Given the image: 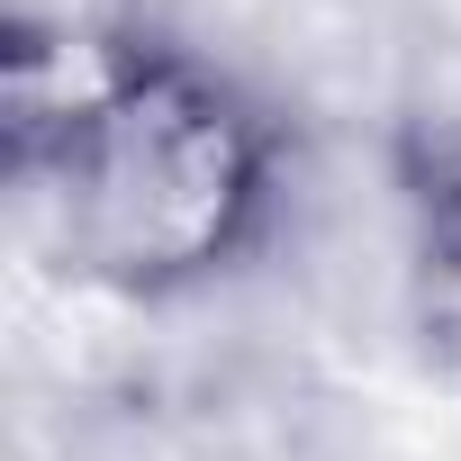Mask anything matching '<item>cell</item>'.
<instances>
[{
    "label": "cell",
    "mask_w": 461,
    "mask_h": 461,
    "mask_svg": "<svg viewBox=\"0 0 461 461\" xmlns=\"http://www.w3.org/2000/svg\"><path fill=\"white\" fill-rule=\"evenodd\" d=\"M10 163L73 272L172 290L245 245L263 208V127L190 64H109L82 91L19 73Z\"/></svg>",
    "instance_id": "obj_1"
},
{
    "label": "cell",
    "mask_w": 461,
    "mask_h": 461,
    "mask_svg": "<svg viewBox=\"0 0 461 461\" xmlns=\"http://www.w3.org/2000/svg\"><path fill=\"white\" fill-rule=\"evenodd\" d=\"M416 308L443 362H461V136L425 163L416 190Z\"/></svg>",
    "instance_id": "obj_2"
}]
</instances>
